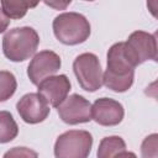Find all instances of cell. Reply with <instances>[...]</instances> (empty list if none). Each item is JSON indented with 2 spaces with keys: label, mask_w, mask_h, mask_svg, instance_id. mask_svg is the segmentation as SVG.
<instances>
[{
  "label": "cell",
  "mask_w": 158,
  "mask_h": 158,
  "mask_svg": "<svg viewBox=\"0 0 158 158\" xmlns=\"http://www.w3.org/2000/svg\"><path fill=\"white\" fill-rule=\"evenodd\" d=\"M38 86V94L42 95L48 105L58 107L70 91V81L65 74L53 75L43 80Z\"/></svg>",
  "instance_id": "obj_11"
},
{
  "label": "cell",
  "mask_w": 158,
  "mask_h": 158,
  "mask_svg": "<svg viewBox=\"0 0 158 158\" xmlns=\"http://www.w3.org/2000/svg\"><path fill=\"white\" fill-rule=\"evenodd\" d=\"M56 38L67 46H75L85 42L90 36V23L85 16L78 12H63L52 23Z\"/></svg>",
  "instance_id": "obj_3"
},
{
  "label": "cell",
  "mask_w": 158,
  "mask_h": 158,
  "mask_svg": "<svg viewBox=\"0 0 158 158\" xmlns=\"http://www.w3.org/2000/svg\"><path fill=\"white\" fill-rule=\"evenodd\" d=\"M60 120L68 125L91 121V104L79 94H72L57 107Z\"/></svg>",
  "instance_id": "obj_8"
},
{
  "label": "cell",
  "mask_w": 158,
  "mask_h": 158,
  "mask_svg": "<svg viewBox=\"0 0 158 158\" xmlns=\"http://www.w3.org/2000/svg\"><path fill=\"white\" fill-rule=\"evenodd\" d=\"M20 117L30 125L44 121L49 115V105L38 93H28L23 95L16 104Z\"/></svg>",
  "instance_id": "obj_9"
},
{
  "label": "cell",
  "mask_w": 158,
  "mask_h": 158,
  "mask_svg": "<svg viewBox=\"0 0 158 158\" xmlns=\"http://www.w3.org/2000/svg\"><path fill=\"white\" fill-rule=\"evenodd\" d=\"M123 48L127 58L135 67L147 60H157V40L154 35L148 32H132L127 41L123 42Z\"/></svg>",
  "instance_id": "obj_6"
},
{
  "label": "cell",
  "mask_w": 158,
  "mask_h": 158,
  "mask_svg": "<svg viewBox=\"0 0 158 158\" xmlns=\"http://www.w3.org/2000/svg\"><path fill=\"white\" fill-rule=\"evenodd\" d=\"M19 127L9 111H0V143L11 142L16 138Z\"/></svg>",
  "instance_id": "obj_14"
},
{
  "label": "cell",
  "mask_w": 158,
  "mask_h": 158,
  "mask_svg": "<svg viewBox=\"0 0 158 158\" xmlns=\"http://www.w3.org/2000/svg\"><path fill=\"white\" fill-rule=\"evenodd\" d=\"M135 68L125 53L123 42L112 44L107 52V65L102 73V85L115 93L127 91L135 80Z\"/></svg>",
  "instance_id": "obj_1"
},
{
  "label": "cell",
  "mask_w": 158,
  "mask_h": 158,
  "mask_svg": "<svg viewBox=\"0 0 158 158\" xmlns=\"http://www.w3.org/2000/svg\"><path fill=\"white\" fill-rule=\"evenodd\" d=\"M37 4L38 2H31L26 0H2L1 9L9 19L19 20L26 15L27 10L37 6Z\"/></svg>",
  "instance_id": "obj_13"
},
{
  "label": "cell",
  "mask_w": 158,
  "mask_h": 158,
  "mask_svg": "<svg viewBox=\"0 0 158 158\" xmlns=\"http://www.w3.org/2000/svg\"><path fill=\"white\" fill-rule=\"evenodd\" d=\"M93 147V136L84 130H70L59 135L54 143L56 158H88Z\"/></svg>",
  "instance_id": "obj_4"
},
{
  "label": "cell",
  "mask_w": 158,
  "mask_h": 158,
  "mask_svg": "<svg viewBox=\"0 0 158 158\" xmlns=\"http://www.w3.org/2000/svg\"><path fill=\"white\" fill-rule=\"evenodd\" d=\"M40 36L35 28L23 26L9 30L2 37V52L11 62H23L31 58L38 47Z\"/></svg>",
  "instance_id": "obj_2"
},
{
  "label": "cell",
  "mask_w": 158,
  "mask_h": 158,
  "mask_svg": "<svg viewBox=\"0 0 158 158\" xmlns=\"http://www.w3.org/2000/svg\"><path fill=\"white\" fill-rule=\"evenodd\" d=\"M17 88L15 75L7 70H0V102L10 99Z\"/></svg>",
  "instance_id": "obj_15"
},
{
  "label": "cell",
  "mask_w": 158,
  "mask_h": 158,
  "mask_svg": "<svg viewBox=\"0 0 158 158\" xmlns=\"http://www.w3.org/2000/svg\"><path fill=\"white\" fill-rule=\"evenodd\" d=\"M123 115V106L110 98L96 99L91 105V120L101 126H116L122 121Z\"/></svg>",
  "instance_id": "obj_10"
},
{
  "label": "cell",
  "mask_w": 158,
  "mask_h": 158,
  "mask_svg": "<svg viewBox=\"0 0 158 158\" xmlns=\"http://www.w3.org/2000/svg\"><path fill=\"white\" fill-rule=\"evenodd\" d=\"M69 4H70V1H67V2H63V4H60V2L58 4V2H48V1H46V5H49V6H52V7H54V9H58V10H59V9H60V10L64 9V7H65L67 5H69Z\"/></svg>",
  "instance_id": "obj_19"
},
{
  "label": "cell",
  "mask_w": 158,
  "mask_h": 158,
  "mask_svg": "<svg viewBox=\"0 0 158 158\" xmlns=\"http://www.w3.org/2000/svg\"><path fill=\"white\" fill-rule=\"evenodd\" d=\"M73 70L83 90L94 93L102 86V69L94 53L79 54L73 62Z\"/></svg>",
  "instance_id": "obj_5"
},
{
  "label": "cell",
  "mask_w": 158,
  "mask_h": 158,
  "mask_svg": "<svg viewBox=\"0 0 158 158\" xmlns=\"http://www.w3.org/2000/svg\"><path fill=\"white\" fill-rule=\"evenodd\" d=\"M10 25V19L4 14L2 9L0 7V33L5 32Z\"/></svg>",
  "instance_id": "obj_18"
},
{
  "label": "cell",
  "mask_w": 158,
  "mask_h": 158,
  "mask_svg": "<svg viewBox=\"0 0 158 158\" xmlns=\"http://www.w3.org/2000/svg\"><path fill=\"white\" fill-rule=\"evenodd\" d=\"M60 57L49 49L41 51L33 56L28 67L27 75L32 84L38 85L49 77H53L60 68Z\"/></svg>",
  "instance_id": "obj_7"
},
{
  "label": "cell",
  "mask_w": 158,
  "mask_h": 158,
  "mask_svg": "<svg viewBox=\"0 0 158 158\" xmlns=\"http://www.w3.org/2000/svg\"><path fill=\"white\" fill-rule=\"evenodd\" d=\"M2 158H38V154L27 147H14L9 149Z\"/></svg>",
  "instance_id": "obj_17"
},
{
  "label": "cell",
  "mask_w": 158,
  "mask_h": 158,
  "mask_svg": "<svg viewBox=\"0 0 158 158\" xmlns=\"http://www.w3.org/2000/svg\"><path fill=\"white\" fill-rule=\"evenodd\" d=\"M142 158H158V135L152 133L147 136L141 144Z\"/></svg>",
  "instance_id": "obj_16"
},
{
  "label": "cell",
  "mask_w": 158,
  "mask_h": 158,
  "mask_svg": "<svg viewBox=\"0 0 158 158\" xmlns=\"http://www.w3.org/2000/svg\"><path fill=\"white\" fill-rule=\"evenodd\" d=\"M115 158H137V156L133 153V152H127V151H123L121 153H118Z\"/></svg>",
  "instance_id": "obj_20"
},
{
  "label": "cell",
  "mask_w": 158,
  "mask_h": 158,
  "mask_svg": "<svg viewBox=\"0 0 158 158\" xmlns=\"http://www.w3.org/2000/svg\"><path fill=\"white\" fill-rule=\"evenodd\" d=\"M126 151V143L120 136L104 137L98 147V158H115L118 153Z\"/></svg>",
  "instance_id": "obj_12"
}]
</instances>
